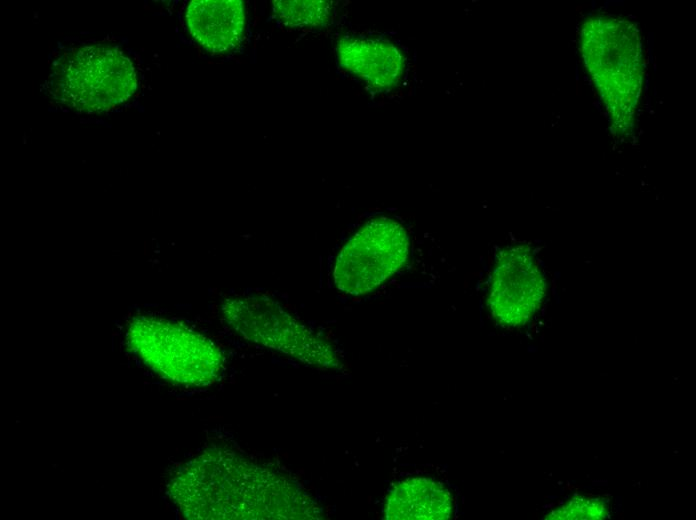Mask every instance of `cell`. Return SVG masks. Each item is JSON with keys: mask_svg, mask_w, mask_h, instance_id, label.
<instances>
[{"mask_svg": "<svg viewBox=\"0 0 696 520\" xmlns=\"http://www.w3.org/2000/svg\"><path fill=\"white\" fill-rule=\"evenodd\" d=\"M180 512L199 520H310L321 509L285 474L228 448H210L182 464L168 483Z\"/></svg>", "mask_w": 696, "mask_h": 520, "instance_id": "6da1fadb", "label": "cell"}, {"mask_svg": "<svg viewBox=\"0 0 696 520\" xmlns=\"http://www.w3.org/2000/svg\"><path fill=\"white\" fill-rule=\"evenodd\" d=\"M580 49L613 132L627 135L634 125L644 72L637 27L625 18L591 15L580 27Z\"/></svg>", "mask_w": 696, "mask_h": 520, "instance_id": "7a4b0ae2", "label": "cell"}, {"mask_svg": "<svg viewBox=\"0 0 696 520\" xmlns=\"http://www.w3.org/2000/svg\"><path fill=\"white\" fill-rule=\"evenodd\" d=\"M136 72L131 60L115 45L94 43L76 47L55 63L49 92L77 113H103L134 93Z\"/></svg>", "mask_w": 696, "mask_h": 520, "instance_id": "3957f363", "label": "cell"}, {"mask_svg": "<svg viewBox=\"0 0 696 520\" xmlns=\"http://www.w3.org/2000/svg\"><path fill=\"white\" fill-rule=\"evenodd\" d=\"M127 342L152 371L181 386H209L225 369L220 348L180 322L154 316L134 318L127 329Z\"/></svg>", "mask_w": 696, "mask_h": 520, "instance_id": "277c9868", "label": "cell"}, {"mask_svg": "<svg viewBox=\"0 0 696 520\" xmlns=\"http://www.w3.org/2000/svg\"><path fill=\"white\" fill-rule=\"evenodd\" d=\"M221 311L225 323L251 343L281 352L308 366L340 367L336 352L324 338L268 297H231L224 301Z\"/></svg>", "mask_w": 696, "mask_h": 520, "instance_id": "5b68a950", "label": "cell"}, {"mask_svg": "<svg viewBox=\"0 0 696 520\" xmlns=\"http://www.w3.org/2000/svg\"><path fill=\"white\" fill-rule=\"evenodd\" d=\"M409 251V234L399 220L372 218L338 253L333 267L334 284L350 295L371 292L404 267Z\"/></svg>", "mask_w": 696, "mask_h": 520, "instance_id": "8992f818", "label": "cell"}, {"mask_svg": "<svg viewBox=\"0 0 696 520\" xmlns=\"http://www.w3.org/2000/svg\"><path fill=\"white\" fill-rule=\"evenodd\" d=\"M545 296V276L528 247L515 245L499 251L487 295L488 309L499 325L524 326L540 309Z\"/></svg>", "mask_w": 696, "mask_h": 520, "instance_id": "52a82bcc", "label": "cell"}, {"mask_svg": "<svg viewBox=\"0 0 696 520\" xmlns=\"http://www.w3.org/2000/svg\"><path fill=\"white\" fill-rule=\"evenodd\" d=\"M336 56L340 68L375 93L401 97L408 91L409 50L393 37L346 34L336 43Z\"/></svg>", "mask_w": 696, "mask_h": 520, "instance_id": "ba28073f", "label": "cell"}, {"mask_svg": "<svg viewBox=\"0 0 696 520\" xmlns=\"http://www.w3.org/2000/svg\"><path fill=\"white\" fill-rule=\"evenodd\" d=\"M185 17L191 36L213 54L231 51L242 40L245 14L240 0H193Z\"/></svg>", "mask_w": 696, "mask_h": 520, "instance_id": "9c48e42d", "label": "cell"}, {"mask_svg": "<svg viewBox=\"0 0 696 520\" xmlns=\"http://www.w3.org/2000/svg\"><path fill=\"white\" fill-rule=\"evenodd\" d=\"M454 509L449 491L439 482L425 477L401 480L389 489L384 517L393 519H448Z\"/></svg>", "mask_w": 696, "mask_h": 520, "instance_id": "30bf717a", "label": "cell"}, {"mask_svg": "<svg viewBox=\"0 0 696 520\" xmlns=\"http://www.w3.org/2000/svg\"><path fill=\"white\" fill-rule=\"evenodd\" d=\"M273 13L285 26L298 29L322 28L334 16V5L330 1L292 0L273 1Z\"/></svg>", "mask_w": 696, "mask_h": 520, "instance_id": "8fae6325", "label": "cell"}, {"mask_svg": "<svg viewBox=\"0 0 696 520\" xmlns=\"http://www.w3.org/2000/svg\"><path fill=\"white\" fill-rule=\"evenodd\" d=\"M609 506L598 496H575L546 514L549 520H601L607 517Z\"/></svg>", "mask_w": 696, "mask_h": 520, "instance_id": "7c38bea8", "label": "cell"}]
</instances>
